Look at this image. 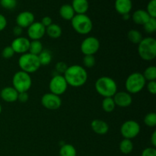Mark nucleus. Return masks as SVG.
I'll list each match as a JSON object with an SVG mask.
<instances>
[{
	"mask_svg": "<svg viewBox=\"0 0 156 156\" xmlns=\"http://www.w3.org/2000/svg\"><path fill=\"white\" fill-rule=\"evenodd\" d=\"M63 76L68 85L74 88L83 86L88 80V73L86 69L80 65L68 66Z\"/></svg>",
	"mask_w": 156,
	"mask_h": 156,
	"instance_id": "f257e3e1",
	"label": "nucleus"
},
{
	"mask_svg": "<svg viewBox=\"0 0 156 156\" xmlns=\"http://www.w3.org/2000/svg\"><path fill=\"white\" fill-rule=\"evenodd\" d=\"M94 88L97 92L104 98H113L117 91V85L115 81L108 76L98 78L95 82Z\"/></svg>",
	"mask_w": 156,
	"mask_h": 156,
	"instance_id": "f03ea898",
	"label": "nucleus"
},
{
	"mask_svg": "<svg viewBox=\"0 0 156 156\" xmlns=\"http://www.w3.org/2000/svg\"><path fill=\"white\" fill-rule=\"evenodd\" d=\"M138 53L145 61H152L156 57V40L153 37H145L138 44Z\"/></svg>",
	"mask_w": 156,
	"mask_h": 156,
	"instance_id": "7ed1b4c3",
	"label": "nucleus"
},
{
	"mask_svg": "<svg viewBox=\"0 0 156 156\" xmlns=\"http://www.w3.org/2000/svg\"><path fill=\"white\" fill-rule=\"evenodd\" d=\"M18 66L21 71L28 74L36 73L41 66L38 56L30 53L21 55L18 59Z\"/></svg>",
	"mask_w": 156,
	"mask_h": 156,
	"instance_id": "20e7f679",
	"label": "nucleus"
},
{
	"mask_svg": "<svg viewBox=\"0 0 156 156\" xmlns=\"http://www.w3.org/2000/svg\"><path fill=\"white\" fill-rule=\"evenodd\" d=\"M71 24L75 31L82 35L88 34L93 28L92 21L86 14H76L71 20Z\"/></svg>",
	"mask_w": 156,
	"mask_h": 156,
	"instance_id": "39448f33",
	"label": "nucleus"
},
{
	"mask_svg": "<svg viewBox=\"0 0 156 156\" xmlns=\"http://www.w3.org/2000/svg\"><path fill=\"white\" fill-rule=\"evenodd\" d=\"M146 85V81L143 77V73H136L129 75L126 79L125 88L126 91L129 94H137L140 92Z\"/></svg>",
	"mask_w": 156,
	"mask_h": 156,
	"instance_id": "423d86ee",
	"label": "nucleus"
},
{
	"mask_svg": "<svg viewBox=\"0 0 156 156\" xmlns=\"http://www.w3.org/2000/svg\"><path fill=\"white\" fill-rule=\"evenodd\" d=\"M12 85L13 88L20 92H27L32 85L31 77L30 74L23 71H18L15 73L12 78Z\"/></svg>",
	"mask_w": 156,
	"mask_h": 156,
	"instance_id": "0eeeda50",
	"label": "nucleus"
},
{
	"mask_svg": "<svg viewBox=\"0 0 156 156\" xmlns=\"http://www.w3.org/2000/svg\"><path fill=\"white\" fill-rule=\"evenodd\" d=\"M68 84L62 75L56 74L53 76L49 84V89L50 93L60 96L66 91Z\"/></svg>",
	"mask_w": 156,
	"mask_h": 156,
	"instance_id": "6e6552de",
	"label": "nucleus"
},
{
	"mask_svg": "<svg viewBox=\"0 0 156 156\" xmlns=\"http://www.w3.org/2000/svg\"><path fill=\"white\" fill-rule=\"evenodd\" d=\"M140 125L135 120H127L122 124L120 127V133L124 139L132 140L140 133Z\"/></svg>",
	"mask_w": 156,
	"mask_h": 156,
	"instance_id": "1a4fd4ad",
	"label": "nucleus"
},
{
	"mask_svg": "<svg viewBox=\"0 0 156 156\" xmlns=\"http://www.w3.org/2000/svg\"><path fill=\"white\" fill-rule=\"evenodd\" d=\"M100 48V42L98 39L94 37H88L82 41L80 49L85 56L94 55L98 51Z\"/></svg>",
	"mask_w": 156,
	"mask_h": 156,
	"instance_id": "9d476101",
	"label": "nucleus"
},
{
	"mask_svg": "<svg viewBox=\"0 0 156 156\" xmlns=\"http://www.w3.org/2000/svg\"><path fill=\"white\" fill-rule=\"evenodd\" d=\"M41 105L46 109L56 111L62 105V99L59 96L53 93H46L41 98Z\"/></svg>",
	"mask_w": 156,
	"mask_h": 156,
	"instance_id": "9b49d317",
	"label": "nucleus"
},
{
	"mask_svg": "<svg viewBox=\"0 0 156 156\" xmlns=\"http://www.w3.org/2000/svg\"><path fill=\"white\" fill-rule=\"evenodd\" d=\"M46 34V27L39 21H34L27 27V35L32 41H40Z\"/></svg>",
	"mask_w": 156,
	"mask_h": 156,
	"instance_id": "f8f14e48",
	"label": "nucleus"
},
{
	"mask_svg": "<svg viewBox=\"0 0 156 156\" xmlns=\"http://www.w3.org/2000/svg\"><path fill=\"white\" fill-rule=\"evenodd\" d=\"M30 42V41H29L28 38L22 36L18 37L13 40L11 47L15 53H19L22 55L24 53H28Z\"/></svg>",
	"mask_w": 156,
	"mask_h": 156,
	"instance_id": "ddd939ff",
	"label": "nucleus"
},
{
	"mask_svg": "<svg viewBox=\"0 0 156 156\" xmlns=\"http://www.w3.org/2000/svg\"><path fill=\"white\" fill-rule=\"evenodd\" d=\"M116 106L120 108H127L133 102L132 96L127 91H117L113 97Z\"/></svg>",
	"mask_w": 156,
	"mask_h": 156,
	"instance_id": "4468645a",
	"label": "nucleus"
},
{
	"mask_svg": "<svg viewBox=\"0 0 156 156\" xmlns=\"http://www.w3.org/2000/svg\"><path fill=\"white\" fill-rule=\"evenodd\" d=\"M34 15L31 12L24 11L18 14L15 21L17 25L21 28H27L30 24L34 22Z\"/></svg>",
	"mask_w": 156,
	"mask_h": 156,
	"instance_id": "2eb2a0df",
	"label": "nucleus"
},
{
	"mask_svg": "<svg viewBox=\"0 0 156 156\" xmlns=\"http://www.w3.org/2000/svg\"><path fill=\"white\" fill-rule=\"evenodd\" d=\"M1 98L8 103H12L18 101V92L13 87H5L0 92Z\"/></svg>",
	"mask_w": 156,
	"mask_h": 156,
	"instance_id": "dca6fc26",
	"label": "nucleus"
},
{
	"mask_svg": "<svg viewBox=\"0 0 156 156\" xmlns=\"http://www.w3.org/2000/svg\"><path fill=\"white\" fill-rule=\"evenodd\" d=\"M114 8L117 13L120 15L129 14L133 8L132 0H115Z\"/></svg>",
	"mask_w": 156,
	"mask_h": 156,
	"instance_id": "f3484780",
	"label": "nucleus"
},
{
	"mask_svg": "<svg viewBox=\"0 0 156 156\" xmlns=\"http://www.w3.org/2000/svg\"><path fill=\"white\" fill-rule=\"evenodd\" d=\"M91 127L95 133L98 135H105L109 130V126L105 120L100 119H95L92 120L91 123Z\"/></svg>",
	"mask_w": 156,
	"mask_h": 156,
	"instance_id": "a211bd4d",
	"label": "nucleus"
},
{
	"mask_svg": "<svg viewBox=\"0 0 156 156\" xmlns=\"http://www.w3.org/2000/svg\"><path fill=\"white\" fill-rule=\"evenodd\" d=\"M71 5L75 13L77 15L86 14L89 9V2L88 0H73Z\"/></svg>",
	"mask_w": 156,
	"mask_h": 156,
	"instance_id": "6ab92c4d",
	"label": "nucleus"
},
{
	"mask_svg": "<svg viewBox=\"0 0 156 156\" xmlns=\"http://www.w3.org/2000/svg\"><path fill=\"white\" fill-rule=\"evenodd\" d=\"M151 17L146 12V11L143 9H138L135 11L132 15L133 21L138 25H143Z\"/></svg>",
	"mask_w": 156,
	"mask_h": 156,
	"instance_id": "aec40b11",
	"label": "nucleus"
},
{
	"mask_svg": "<svg viewBox=\"0 0 156 156\" xmlns=\"http://www.w3.org/2000/svg\"><path fill=\"white\" fill-rule=\"evenodd\" d=\"M59 13L61 18L64 20H66V21H71L73 17L75 16V15H76L73 7L69 4L62 5L59 8Z\"/></svg>",
	"mask_w": 156,
	"mask_h": 156,
	"instance_id": "412c9836",
	"label": "nucleus"
},
{
	"mask_svg": "<svg viewBox=\"0 0 156 156\" xmlns=\"http://www.w3.org/2000/svg\"><path fill=\"white\" fill-rule=\"evenodd\" d=\"M62 28L60 26L56 24H53V23L46 28V34L47 36L53 39L59 38L62 35Z\"/></svg>",
	"mask_w": 156,
	"mask_h": 156,
	"instance_id": "4be33fe9",
	"label": "nucleus"
},
{
	"mask_svg": "<svg viewBox=\"0 0 156 156\" xmlns=\"http://www.w3.org/2000/svg\"><path fill=\"white\" fill-rule=\"evenodd\" d=\"M59 156H76L77 152L73 145L63 144L59 149Z\"/></svg>",
	"mask_w": 156,
	"mask_h": 156,
	"instance_id": "5701e85b",
	"label": "nucleus"
},
{
	"mask_svg": "<svg viewBox=\"0 0 156 156\" xmlns=\"http://www.w3.org/2000/svg\"><path fill=\"white\" fill-rule=\"evenodd\" d=\"M119 148H120V150L122 153L128 155V154L131 153L133 149V143L131 140L124 139L120 142Z\"/></svg>",
	"mask_w": 156,
	"mask_h": 156,
	"instance_id": "b1692460",
	"label": "nucleus"
},
{
	"mask_svg": "<svg viewBox=\"0 0 156 156\" xmlns=\"http://www.w3.org/2000/svg\"><path fill=\"white\" fill-rule=\"evenodd\" d=\"M41 66H47L52 61V53L48 50H43V51L38 55Z\"/></svg>",
	"mask_w": 156,
	"mask_h": 156,
	"instance_id": "393cba45",
	"label": "nucleus"
},
{
	"mask_svg": "<svg viewBox=\"0 0 156 156\" xmlns=\"http://www.w3.org/2000/svg\"><path fill=\"white\" fill-rule=\"evenodd\" d=\"M127 37L128 40L132 44H139L141 42L142 40L143 39L142 34L139 30H135V29H132V30H129L127 34Z\"/></svg>",
	"mask_w": 156,
	"mask_h": 156,
	"instance_id": "a878e982",
	"label": "nucleus"
},
{
	"mask_svg": "<svg viewBox=\"0 0 156 156\" xmlns=\"http://www.w3.org/2000/svg\"><path fill=\"white\" fill-rule=\"evenodd\" d=\"M42 43L40 41H32L30 42L28 53L38 56L44 50Z\"/></svg>",
	"mask_w": 156,
	"mask_h": 156,
	"instance_id": "bb28decb",
	"label": "nucleus"
},
{
	"mask_svg": "<svg viewBox=\"0 0 156 156\" xmlns=\"http://www.w3.org/2000/svg\"><path fill=\"white\" fill-rule=\"evenodd\" d=\"M102 109L107 113H111L114 111L116 105L113 98H104L101 103Z\"/></svg>",
	"mask_w": 156,
	"mask_h": 156,
	"instance_id": "cd10ccee",
	"label": "nucleus"
},
{
	"mask_svg": "<svg viewBox=\"0 0 156 156\" xmlns=\"http://www.w3.org/2000/svg\"><path fill=\"white\" fill-rule=\"evenodd\" d=\"M143 77L145 78L146 81L150 82V81L156 80V67L154 66L147 67L145 69L144 73H143Z\"/></svg>",
	"mask_w": 156,
	"mask_h": 156,
	"instance_id": "c85d7f7f",
	"label": "nucleus"
},
{
	"mask_svg": "<svg viewBox=\"0 0 156 156\" xmlns=\"http://www.w3.org/2000/svg\"><path fill=\"white\" fill-rule=\"evenodd\" d=\"M143 26L146 33H154L156 31V18H150Z\"/></svg>",
	"mask_w": 156,
	"mask_h": 156,
	"instance_id": "c756f323",
	"label": "nucleus"
},
{
	"mask_svg": "<svg viewBox=\"0 0 156 156\" xmlns=\"http://www.w3.org/2000/svg\"><path fill=\"white\" fill-rule=\"evenodd\" d=\"M144 123L149 127H155L156 126V114L150 112L146 114L144 117Z\"/></svg>",
	"mask_w": 156,
	"mask_h": 156,
	"instance_id": "7c9ffc66",
	"label": "nucleus"
},
{
	"mask_svg": "<svg viewBox=\"0 0 156 156\" xmlns=\"http://www.w3.org/2000/svg\"><path fill=\"white\" fill-rule=\"evenodd\" d=\"M17 0H0V5L6 10H13L17 6Z\"/></svg>",
	"mask_w": 156,
	"mask_h": 156,
	"instance_id": "2f4dec72",
	"label": "nucleus"
},
{
	"mask_svg": "<svg viewBox=\"0 0 156 156\" xmlns=\"http://www.w3.org/2000/svg\"><path fill=\"white\" fill-rule=\"evenodd\" d=\"M146 12L151 18H156V0H149L146 7Z\"/></svg>",
	"mask_w": 156,
	"mask_h": 156,
	"instance_id": "473e14b6",
	"label": "nucleus"
},
{
	"mask_svg": "<svg viewBox=\"0 0 156 156\" xmlns=\"http://www.w3.org/2000/svg\"><path fill=\"white\" fill-rule=\"evenodd\" d=\"M83 65L86 68H92L95 65V57L94 56V55L84 56Z\"/></svg>",
	"mask_w": 156,
	"mask_h": 156,
	"instance_id": "72a5a7b5",
	"label": "nucleus"
},
{
	"mask_svg": "<svg viewBox=\"0 0 156 156\" xmlns=\"http://www.w3.org/2000/svg\"><path fill=\"white\" fill-rule=\"evenodd\" d=\"M15 51L11 46H7L2 51V56L5 59H11L15 55Z\"/></svg>",
	"mask_w": 156,
	"mask_h": 156,
	"instance_id": "f704fd0d",
	"label": "nucleus"
},
{
	"mask_svg": "<svg viewBox=\"0 0 156 156\" xmlns=\"http://www.w3.org/2000/svg\"><path fill=\"white\" fill-rule=\"evenodd\" d=\"M68 66H67L66 64L63 62H59L56 63V73H58V74L61 75V73L64 74V73L66 72V70L67 69Z\"/></svg>",
	"mask_w": 156,
	"mask_h": 156,
	"instance_id": "c9c22d12",
	"label": "nucleus"
},
{
	"mask_svg": "<svg viewBox=\"0 0 156 156\" xmlns=\"http://www.w3.org/2000/svg\"><path fill=\"white\" fill-rule=\"evenodd\" d=\"M146 88L148 91L152 94H156V82L155 81H150L146 84Z\"/></svg>",
	"mask_w": 156,
	"mask_h": 156,
	"instance_id": "e433bc0d",
	"label": "nucleus"
},
{
	"mask_svg": "<svg viewBox=\"0 0 156 156\" xmlns=\"http://www.w3.org/2000/svg\"><path fill=\"white\" fill-rule=\"evenodd\" d=\"M141 156H156V149L154 147L146 148L143 151Z\"/></svg>",
	"mask_w": 156,
	"mask_h": 156,
	"instance_id": "4c0bfd02",
	"label": "nucleus"
},
{
	"mask_svg": "<svg viewBox=\"0 0 156 156\" xmlns=\"http://www.w3.org/2000/svg\"><path fill=\"white\" fill-rule=\"evenodd\" d=\"M29 95L27 92H20L18 93V101L21 103H26L28 101Z\"/></svg>",
	"mask_w": 156,
	"mask_h": 156,
	"instance_id": "58836bf2",
	"label": "nucleus"
},
{
	"mask_svg": "<svg viewBox=\"0 0 156 156\" xmlns=\"http://www.w3.org/2000/svg\"><path fill=\"white\" fill-rule=\"evenodd\" d=\"M41 23L46 27V28H47V27H49L50 24H53V20H52V18H50V17L45 16L42 18Z\"/></svg>",
	"mask_w": 156,
	"mask_h": 156,
	"instance_id": "ea45409f",
	"label": "nucleus"
},
{
	"mask_svg": "<svg viewBox=\"0 0 156 156\" xmlns=\"http://www.w3.org/2000/svg\"><path fill=\"white\" fill-rule=\"evenodd\" d=\"M7 26V19L3 15L0 14V32L5 30Z\"/></svg>",
	"mask_w": 156,
	"mask_h": 156,
	"instance_id": "a19ab883",
	"label": "nucleus"
},
{
	"mask_svg": "<svg viewBox=\"0 0 156 156\" xmlns=\"http://www.w3.org/2000/svg\"><path fill=\"white\" fill-rule=\"evenodd\" d=\"M22 32H23V28H21V27H19V26L17 25L13 28V34L15 36H16V37H21V34H22Z\"/></svg>",
	"mask_w": 156,
	"mask_h": 156,
	"instance_id": "79ce46f5",
	"label": "nucleus"
},
{
	"mask_svg": "<svg viewBox=\"0 0 156 156\" xmlns=\"http://www.w3.org/2000/svg\"><path fill=\"white\" fill-rule=\"evenodd\" d=\"M151 143L153 146V147L155 148L156 146V131L155 130L153 133H152V136H151Z\"/></svg>",
	"mask_w": 156,
	"mask_h": 156,
	"instance_id": "37998d69",
	"label": "nucleus"
},
{
	"mask_svg": "<svg viewBox=\"0 0 156 156\" xmlns=\"http://www.w3.org/2000/svg\"><path fill=\"white\" fill-rule=\"evenodd\" d=\"M122 16H123V20H126V21H127V20H129L130 18V15L129 14H126V15H123Z\"/></svg>",
	"mask_w": 156,
	"mask_h": 156,
	"instance_id": "c03bdc74",
	"label": "nucleus"
},
{
	"mask_svg": "<svg viewBox=\"0 0 156 156\" xmlns=\"http://www.w3.org/2000/svg\"><path fill=\"white\" fill-rule=\"evenodd\" d=\"M2 105H0V114H1V113H2Z\"/></svg>",
	"mask_w": 156,
	"mask_h": 156,
	"instance_id": "a18cd8bd",
	"label": "nucleus"
}]
</instances>
